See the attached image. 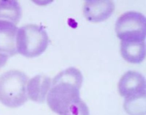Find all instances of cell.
I'll use <instances>...</instances> for the list:
<instances>
[{
    "label": "cell",
    "instance_id": "cell-7",
    "mask_svg": "<svg viewBox=\"0 0 146 115\" xmlns=\"http://www.w3.org/2000/svg\"><path fill=\"white\" fill-rule=\"evenodd\" d=\"M18 30L13 23L0 21V54L11 56L17 53Z\"/></svg>",
    "mask_w": 146,
    "mask_h": 115
},
{
    "label": "cell",
    "instance_id": "cell-11",
    "mask_svg": "<svg viewBox=\"0 0 146 115\" xmlns=\"http://www.w3.org/2000/svg\"><path fill=\"white\" fill-rule=\"evenodd\" d=\"M145 105L146 94H144L125 99L124 107L129 115H144Z\"/></svg>",
    "mask_w": 146,
    "mask_h": 115
},
{
    "label": "cell",
    "instance_id": "cell-5",
    "mask_svg": "<svg viewBox=\"0 0 146 115\" xmlns=\"http://www.w3.org/2000/svg\"><path fill=\"white\" fill-rule=\"evenodd\" d=\"M146 80L141 73L129 71L123 75L119 82V94L125 99L146 94Z\"/></svg>",
    "mask_w": 146,
    "mask_h": 115
},
{
    "label": "cell",
    "instance_id": "cell-4",
    "mask_svg": "<svg viewBox=\"0 0 146 115\" xmlns=\"http://www.w3.org/2000/svg\"><path fill=\"white\" fill-rule=\"evenodd\" d=\"M146 19L141 13L136 11L125 13L118 18L115 31L121 40H145Z\"/></svg>",
    "mask_w": 146,
    "mask_h": 115
},
{
    "label": "cell",
    "instance_id": "cell-8",
    "mask_svg": "<svg viewBox=\"0 0 146 115\" xmlns=\"http://www.w3.org/2000/svg\"><path fill=\"white\" fill-rule=\"evenodd\" d=\"M120 52L122 57L128 62L141 63L146 55L145 40H121Z\"/></svg>",
    "mask_w": 146,
    "mask_h": 115
},
{
    "label": "cell",
    "instance_id": "cell-6",
    "mask_svg": "<svg viewBox=\"0 0 146 115\" xmlns=\"http://www.w3.org/2000/svg\"><path fill=\"white\" fill-rule=\"evenodd\" d=\"M114 8L115 5L112 1L88 0L85 1L84 6V14L90 22H101L111 16Z\"/></svg>",
    "mask_w": 146,
    "mask_h": 115
},
{
    "label": "cell",
    "instance_id": "cell-2",
    "mask_svg": "<svg viewBox=\"0 0 146 115\" xmlns=\"http://www.w3.org/2000/svg\"><path fill=\"white\" fill-rule=\"evenodd\" d=\"M29 78L18 70L6 72L0 76V101L4 105L15 108L28 100L27 86Z\"/></svg>",
    "mask_w": 146,
    "mask_h": 115
},
{
    "label": "cell",
    "instance_id": "cell-9",
    "mask_svg": "<svg viewBox=\"0 0 146 115\" xmlns=\"http://www.w3.org/2000/svg\"><path fill=\"white\" fill-rule=\"evenodd\" d=\"M51 79L44 75H38L28 81L27 94L32 101L41 103L46 99L51 87Z\"/></svg>",
    "mask_w": 146,
    "mask_h": 115
},
{
    "label": "cell",
    "instance_id": "cell-12",
    "mask_svg": "<svg viewBox=\"0 0 146 115\" xmlns=\"http://www.w3.org/2000/svg\"><path fill=\"white\" fill-rule=\"evenodd\" d=\"M60 115H90L87 104L81 98L70 104Z\"/></svg>",
    "mask_w": 146,
    "mask_h": 115
},
{
    "label": "cell",
    "instance_id": "cell-1",
    "mask_svg": "<svg viewBox=\"0 0 146 115\" xmlns=\"http://www.w3.org/2000/svg\"><path fill=\"white\" fill-rule=\"evenodd\" d=\"M83 81L81 71L74 67L59 73L53 80L47 96L50 109L60 115L72 103L81 98L80 89Z\"/></svg>",
    "mask_w": 146,
    "mask_h": 115
},
{
    "label": "cell",
    "instance_id": "cell-13",
    "mask_svg": "<svg viewBox=\"0 0 146 115\" xmlns=\"http://www.w3.org/2000/svg\"><path fill=\"white\" fill-rule=\"evenodd\" d=\"M8 57L7 55L0 54V69L6 64L8 59Z\"/></svg>",
    "mask_w": 146,
    "mask_h": 115
},
{
    "label": "cell",
    "instance_id": "cell-3",
    "mask_svg": "<svg viewBox=\"0 0 146 115\" xmlns=\"http://www.w3.org/2000/svg\"><path fill=\"white\" fill-rule=\"evenodd\" d=\"M48 44V35L42 26L29 24L18 30L17 51L26 57L39 56L45 51Z\"/></svg>",
    "mask_w": 146,
    "mask_h": 115
},
{
    "label": "cell",
    "instance_id": "cell-10",
    "mask_svg": "<svg viewBox=\"0 0 146 115\" xmlns=\"http://www.w3.org/2000/svg\"><path fill=\"white\" fill-rule=\"evenodd\" d=\"M22 16L20 4L16 0H0V21L17 25Z\"/></svg>",
    "mask_w": 146,
    "mask_h": 115
}]
</instances>
